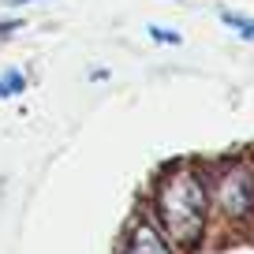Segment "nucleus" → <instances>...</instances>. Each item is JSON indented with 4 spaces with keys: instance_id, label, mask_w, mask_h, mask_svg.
Here are the masks:
<instances>
[{
    "instance_id": "1",
    "label": "nucleus",
    "mask_w": 254,
    "mask_h": 254,
    "mask_svg": "<svg viewBox=\"0 0 254 254\" xmlns=\"http://www.w3.org/2000/svg\"><path fill=\"white\" fill-rule=\"evenodd\" d=\"M157 217L176 243H194L206 224V183L190 165L168 168L157 183Z\"/></svg>"
},
{
    "instance_id": "2",
    "label": "nucleus",
    "mask_w": 254,
    "mask_h": 254,
    "mask_svg": "<svg viewBox=\"0 0 254 254\" xmlns=\"http://www.w3.org/2000/svg\"><path fill=\"white\" fill-rule=\"evenodd\" d=\"M217 202L228 217L243 221V217L254 213V165L247 161H236L228 165L221 176H217Z\"/></svg>"
},
{
    "instance_id": "3",
    "label": "nucleus",
    "mask_w": 254,
    "mask_h": 254,
    "mask_svg": "<svg viewBox=\"0 0 254 254\" xmlns=\"http://www.w3.org/2000/svg\"><path fill=\"white\" fill-rule=\"evenodd\" d=\"M124 254H168V247H165V239L157 236L153 224H138V228L131 232V243H127Z\"/></svg>"
},
{
    "instance_id": "4",
    "label": "nucleus",
    "mask_w": 254,
    "mask_h": 254,
    "mask_svg": "<svg viewBox=\"0 0 254 254\" xmlns=\"http://www.w3.org/2000/svg\"><path fill=\"white\" fill-rule=\"evenodd\" d=\"M26 90V75L23 71H4L0 75V97H15Z\"/></svg>"
},
{
    "instance_id": "5",
    "label": "nucleus",
    "mask_w": 254,
    "mask_h": 254,
    "mask_svg": "<svg viewBox=\"0 0 254 254\" xmlns=\"http://www.w3.org/2000/svg\"><path fill=\"white\" fill-rule=\"evenodd\" d=\"M224 23H228V30H236V34H243L247 41H254V19L239 15V11H224Z\"/></svg>"
},
{
    "instance_id": "6",
    "label": "nucleus",
    "mask_w": 254,
    "mask_h": 254,
    "mask_svg": "<svg viewBox=\"0 0 254 254\" xmlns=\"http://www.w3.org/2000/svg\"><path fill=\"white\" fill-rule=\"evenodd\" d=\"M153 38H157V41H172V45H176V41H180V38H176V34H168V30H153Z\"/></svg>"
},
{
    "instance_id": "7",
    "label": "nucleus",
    "mask_w": 254,
    "mask_h": 254,
    "mask_svg": "<svg viewBox=\"0 0 254 254\" xmlns=\"http://www.w3.org/2000/svg\"><path fill=\"white\" fill-rule=\"evenodd\" d=\"M11 4H26V0H11Z\"/></svg>"
}]
</instances>
